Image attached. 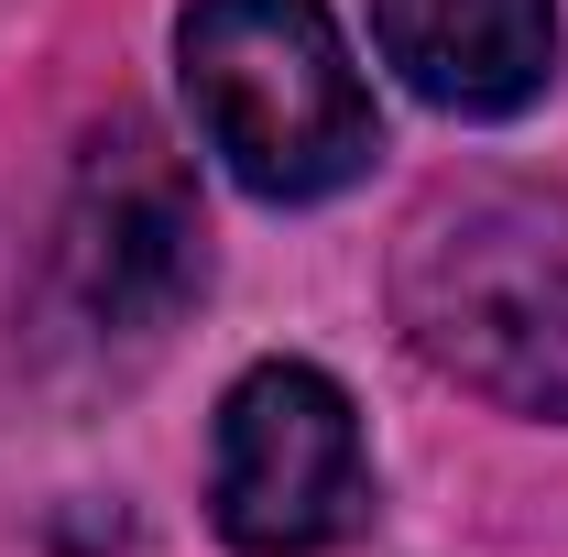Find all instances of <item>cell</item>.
Segmentation results:
<instances>
[{
	"label": "cell",
	"instance_id": "277c9868",
	"mask_svg": "<svg viewBox=\"0 0 568 557\" xmlns=\"http://www.w3.org/2000/svg\"><path fill=\"white\" fill-rule=\"evenodd\" d=\"M209 514L241 557H328L372 514L361 405L317 361H252L219 394L209 437Z\"/></svg>",
	"mask_w": 568,
	"mask_h": 557
},
{
	"label": "cell",
	"instance_id": "7a4b0ae2",
	"mask_svg": "<svg viewBox=\"0 0 568 557\" xmlns=\"http://www.w3.org/2000/svg\"><path fill=\"white\" fill-rule=\"evenodd\" d=\"M175 77H186L197 142L274 209L339 198L383 153L372 77L351 67L328 0H186Z\"/></svg>",
	"mask_w": 568,
	"mask_h": 557
},
{
	"label": "cell",
	"instance_id": "5b68a950",
	"mask_svg": "<svg viewBox=\"0 0 568 557\" xmlns=\"http://www.w3.org/2000/svg\"><path fill=\"white\" fill-rule=\"evenodd\" d=\"M383 67L448 121H514L558 77V0H372Z\"/></svg>",
	"mask_w": 568,
	"mask_h": 557
},
{
	"label": "cell",
	"instance_id": "6da1fadb",
	"mask_svg": "<svg viewBox=\"0 0 568 557\" xmlns=\"http://www.w3.org/2000/svg\"><path fill=\"white\" fill-rule=\"evenodd\" d=\"M394 328L459 394L568 426V186H437L394 241Z\"/></svg>",
	"mask_w": 568,
	"mask_h": 557
},
{
	"label": "cell",
	"instance_id": "3957f363",
	"mask_svg": "<svg viewBox=\"0 0 568 557\" xmlns=\"http://www.w3.org/2000/svg\"><path fill=\"white\" fill-rule=\"evenodd\" d=\"M197 295H209V219H197L186 164L164 153L153 121L88 132L55 209V252H44L55 340H77L88 361H142L175 340Z\"/></svg>",
	"mask_w": 568,
	"mask_h": 557
}]
</instances>
